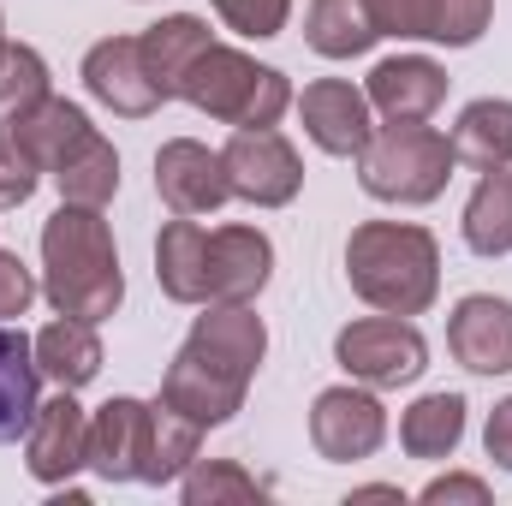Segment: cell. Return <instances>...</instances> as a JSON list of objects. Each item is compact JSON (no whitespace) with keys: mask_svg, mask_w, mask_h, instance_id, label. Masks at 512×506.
<instances>
[{"mask_svg":"<svg viewBox=\"0 0 512 506\" xmlns=\"http://www.w3.org/2000/svg\"><path fill=\"white\" fill-rule=\"evenodd\" d=\"M483 447H489V459H495L501 471H512V393L489 411V423H483Z\"/></svg>","mask_w":512,"mask_h":506,"instance_id":"obj_34","label":"cell"},{"mask_svg":"<svg viewBox=\"0 0 512 506\" xmlns=\"http://www.w3.org/2000/svg\"><path fill=\"white\" fill-rule=\"evenodd\" d=\"M24 471L42 489H66L78 471H90V411L78 405L72 387H60L54 399L36 405V417L24 429Z\"/></svg>","mask_w":512,"mask_h":506,"instance_id":"obj_9","label":"cell"},{"mask_svg":"<svg viewBox=\"0 0 512 506\" xmlns=\"http://www.w3.org/2000/svg\"><path fill=\"white\" fill-rule=\"evenodd\" d=\"M209 6L221 12L227 30H239V36H251V42L280 36L286 18H292V0H209Z\"/></svg>","mask_w":512,"mask_h":506,"instance_id":"obj_31","label":"cell"},{"mask_svg":"<svg viewBox=\"0 0 512 506\" xmlns=\"http://www.w3.org/2000/svg\"><path fill=\"white\" fill-rule=\"evenodd\" d=\"M227 185L239 203H256V209H286L298 191H304V155L292 149V137L274 126H256V131H233L227 149Z\"/></svg>","mask_w":512,"mask_h":506,"instance_id":"obj_7","label":"cell"},{"mask_svg":"<svg viewBox=\"0 0 512 506\" xmlns=\"http://www.w3.org/2000/svg\"><path fill=\"white\" fill-rule=\"evenodd\" d=\"M155 197L173 215H215L221 203H233L221 149H209L197 137H167L155 149Z\"/></svg>","mask_w":512,"mask_h":506,"instance_id":"obj_11","label":"cell"},{"mask_svg":"<svg viewBox=\"0 0 512 506\" xmlns=\"http://www.w3.org/2000/svg\"><path fill=\"white\" fill-rule=\"evenodd\" d=\"M149 441H155V405L114 393L90 411V471L102 483H149Z\"/></svg>","mask_w":512,"mask_h":506,"instance_id":"obj_10","label":"cell"},{"mask_svg":"<svg viewBox=\"0 0 512 506\" xmlns=\"http://www.w3.org/2000/svg\"><path fill=\"white\" fill-rule=\"evenodd\" d=\"M0 48H6V18H0Z\"/></svg>","mask_w":512,"mask_h":506,"instance_id":"obj_35","label":"cell"},{"mask_svg":"<svg viewBox=\"0 0 512 506\" xmlns=\"http://www.w3.org/2000/svg\"><path fill=\"white\" fill-rule=\"evenodd\" d=\"M370 108L387 126H411V120H435V108L447 102V66L429 54H393L370 72Z\"/></svg>","mask_w":512,"mask_h":506,"instance_id":"obj_17","label":"cell"},{"mask_svg":"<svg viewBox=\"0 0 512 506\" xmlns=\"http://www.w3.org/2000/svg\"><path fill=\"white\" fill-rule=\"evenodd\" d=\"M304 137L322 149V155H340V161H358V149L376 137V108L358 84L346 78H316L304 84V96H292Z\"/></svg>","mask_w":512,"mask_h":506,"instance_id":"obj_12","label":"cell"},{"mask_svg":"<svg viewBox=\"0 0 512 506\" xmlns=\"http://www.w3.org/2000/svg\"><path fill=\"white\" fill-rule=\"evenodd\" d=\"M453 155L465 167H512V102L507 96H477L471 108H459L453 120Z\"/></svg>","mask_w":512,"mask_h":506,"instance_id":"obj_25","label":"cell"},{"mask_svg":"<svg viewBox=\"0 0 512 506\" xmlns=\"http://www.w3.org/2000/svg\"><path fill=\"white\" fill-rule=\"evenodd\" d=\"M179 102H191L197 114H209V120H221L233 131H256V126H280V114L292 108V84H286L280 66H262L245 48L209 42L191 60V72L179 84Z\"/></svg>","mask_w":512,"mask_h":506,"instance_id":"obj_4","label":"cell"},{"mask_svg":"<svg viewBox=\"0 0 512 506\" xmlns=\"http://www.w3.org/2000/svg\"><path fill=\"white\" fill-rule=\"evenodd\" d=\"M304 42H310V54H322V60H358V54H370V48L382 42V30H376L370 0H310V12H304Z\"/></svg>","mask_w":512,"mask_h":506,"instance_id":"obj_22","label":"cell"},{"mask_svg":"<svg viewBox=\"0 0 512 506\" xmlns=\"http://www.w3.org/2000/svg\"><path fill=\"white\" fill-rule=\"evenodd\" d=\"M262 358H268V322L251 304H203V316L191 322L185 346L161 376V405H173L197 429H221L245 411Z\"/></svg>","mask_w":512,"mask_h":506,"instance_id":"obj_1","label":"cell"},{"mask_svg":"<svg viewBox=\"0 0 512 506\" xmlns=\"http://www.w3.org/2000/svg\"><path fill=\"white\" fill-rule=\"evenodd\" d=\"M274 280V239L262 227H215L209 233V304H256Z\"/></svg>","mask_w":512,"mask_h":506,"instance_id":"obj_16","label":"cell"},{"mask_svg":"<svg viewBox=\"0 0 512 506\" xmlns=\"http://www.w3.org/2000/svg\"><path fill=\"white\" fill-rule=\"evenodd\" d=\"M387 441V405L376 399V387L346 381V387H322L310 399V447L328 465H358L370 453H382Z\"/></svg>","mask_w":512,"mask_h":506,"instance_id":"obj_8","label":"cell"},{"mask_svg":"<svg viewBox=\"0 0 512 506\" xmlns=\"http://www.w3.org/2000/svg\"><path fill=\"white\" fill-rule=\"evenodd\" d=\"M465 393H423L399 411V447L411 459H453L465 441Z\"/></svg>","mask_w":512,"mask_h":506,"instance_id":"obj_24","label":"cell"},{"mask_svg":"<svg viewBox=\"0 0 512 506\" xmlns=\"http://www.w3.org/2000/svg\"><path fill=\"white\" fill-rule=\"evenodd\" d=\"M352 292L387 316H423L441 298V245L417 221H364L346 239Z\"/></svg>","mask_w":512,"mask_h":506,"instance_id":"obj_3","label":"cell"},{"mask_svg":"<svg viewBox=\"0 0 512 506\" xmlns=\"http://www.w3.org/2000/svg\"><path fill=\"white\" fill-rule=\"evenodd\" d=\"M54 96V78H48V60L30 48V42H6L0 48V126L24 120L36 102Z\"/></svg>","mask_w":512,"mask_h":506,"instance_id":"obj_28","label":"cell"},{"mask_svg":"<svg viewBox=\"0 0 512 506\" xmlns=\"http://www.w3.org/2000/svg\"><path fill=\"white\" fill-rule=\"evenodd\" d=\"M42 405V364H36V346L0 322V447L18 441L30 429Z\"/></svg>","mask_w":512,"mask_h":506,"instance_id":"obj_23","label":"cell"},{"mask_svg":"<svg viewBox=\"0 0 512 506\" xmlns=\"http://www.w3.org/2000/svg\"><path fill=\"white\" fill-rule=\"evenodd\" d=\"M155 280L173 304H209V227L197 215H173L155 239Z\"/></svg>","mask_w":512,"mask_h":506,"instance_id":"obj_18","label":"cell"},{"mask_svg":"<svg viewBox=\"0 0 512 506\" xmlns=\"http://www.w3.org/2000/svg\"><path fill=\"white\" fill-rule=\"evenodd\" d=\"M370 12L382 36L441 48H471L495 24V0H370Z\"/></svg>","mask_w":512,"mask_h":506,"instance_id":"obj_13","label":"cell"},{"mask_svg":"<svg viewBox=\"0 0 512 506\" xmlns=\"http://www.w3.org/2000/svg\"><path fill=\"white\" fill-rule=\"evenodd\" d=\"M84 90L108 108V114H120V120H149L155 108H161V90H155V78H149V66H143V48H137V36H102L90 54H84Z\"/></svg>","mask_w":512,"mask_h":506,"instance_id":"obj_15","label":"cell"},{"mask_svg":"<svg viewBox=\"0 0 512 506\" xmlns=\"http://www.w3.org/2000/svg\"><path fill=\"white\" fill-rule=\"evenodd\" d=\"M209 42H215V36H209V24H203L197 12H173V18H161V24H149V30L137 36L143 66H149V78H155L161 102H173V96H179V84H185L191 60H197Z\"/></svg>","mask_w":512,"mask_h":506,"instance_id":"obj_20","label":"cell"},{"mask_svg":"<svg viewBox=\"0 0 512 506\" xmlns=\"http://www.w3.org/2000/svg\"><path fill=\"white\" fill-rule=\"evenodd\" d=\"M48 173H42V161L12 137V131L0 126V209H18V203H30L36 197V185H42Z\"/></svg>","mask_w":512,"mask_h":506,"instance_id":"obj_30","label":"cell"},{"mask_svg":"<svg viewBox=\"0 0 512 506\" xmlns=\"http://www.w3.org/2000/svg\"><path fill=\"white\" fill-rule=\"evenodd\" d=\"M6 131H12V137L42 161V173H48V167H54V161H60V155L90 131V114H84L78 102H66V96H48V102H36L24 120H12Z\"/></svg>","mask_w":512,"mask_h":506,"instance_id":"obj_27","label":"cell"},{"mask_svg":"<svg viewBox=\"0 0 512 506\" xmlns=\"http://www.w3.org/2000/svg\"><path fill=\"white\" fill-rule=\"evenodd\" d=\"M459 227L477 256H512V167H483Z\"/></svg>","mask_w":512,"mask_h":506,"instance_id":"obj_26","label":"cell"},{"mask_svg":"<svg viewBox=\"0 0 512 506\" xmlns=\"http://www.w3.org/2000/svg\"><path fill=\"white\" fill-rule=\"evenodd\" d=\"M334 364L346 370V381H364L376 393L411 387L429 370V340L411 316H358L334 334Z\"/></svg>","mask_w":512,"mask_h":506,"instance_id":"obj_6","label":"cell"},{"mask_svg":"<svg viewBox=\"0 0 512 506\" xmlns=\"http://www.w3.org/2000/svg\"><path fill=\"white\" fill-rule=\"evenodd\" d=\"M423 501H471V506H489V483L483 477H471V471H447V477H435V483H423Z\"/></svg>","mask_w":512,"mask_h":506,"instance_id":"obj_33","label":"cell"},{"mask_svg":"<svg viewBox=\"0 0 512 506\" xmlns=\"http://www.w3.org/2000/svg\"><path fill=\"white\" fill-rule=\"evenodd\" d=\"M36 292H42V280L24 268V256H18V251H0V322L24 316V310L36 304Z\"/></svg>","mask_w":512,"mask_h":506,"instance_id":"obj_32","label":"cell"},{"mask_svg":"<svg viewBox=\"0 0 512 506\" xmlns=\"http://www.w3.org/2000/svg\"><path fill=\"white\" fill-rule=\"evenodd\" d=\"M42 298L54 304V316H78L96 328L126 304L120 245H114V227L102 221V209L60 203L42 221Z\"/></svg>","mask_w":512,"mask_h":506,"instance_id":"obj_2","label":"cell"},{"mask_svg":"<svg viewBox=\"0 0 512 506\" xmlns=\"http://www.w3.org/2000/svg\"><path fill=\"white\" fill-rule=\"evenodd\" d=\"M447 352L471 376H512V298L465 292L447 310Z\"/></svg>","mask_w":512,"mask_h":506,"instance_id":"obj_14","label":"cell"},{"mask_svg":"<svg viewBox=\"0 0 512 506\" xmlns=\"http://www.w3.org/2000/svg\"><path fill=\"white\" fill-rule=\"evenodd\" d=\"M48 179H54V191H60V203H84V209H108L114 203V191H120V149L102 137V131L90 126L54 167H48Z\"/></svg>","mask_w":512,"mask_h":506,"instance_id":"obj_19","label":"cell"},{"mask_svg":"<svg viewBox=\"0 0 512 506\" xmlns=\"http://www.w3.org/2000/svg\"><path fill=\"white\" fill-rule=\"evenodd\" d=\"M185 506H251L268 495V483H256L239 459H191V471L179 477Z\"/></svg>","mask_w":512,"mask_h":506,"instance_id":"obj_29","label":"cell"},{"mask_svg":"<svg viewBox=\"0 0 512 506\" xmlns=\"http://www.w3.org/2000/svg\"><path fill=\"white\" fill-rule=\"evenodd\" d=\"M459 155H453V137L435 131L429 120H411V126H382L364 149H358V185L376 197V203H399V209H423L447 191Z\"/></svg>","mask_w":512,"mask_h":506,"instance_id":"obj_5","label":"cell"},{"mask_svg":"<svg viewBox=\"0 0 512 506\" xmlns=\"http://www.w3.org/2000/svg\"><path fill=\"white\" fill-rule=\"evenodd\" d=\"M36 364H42V376L54 381V387H90V381L102 376V334H96V322H78V316H60V322H48L36 340Z\"/></svg>","mask_w":512,"mask_h":506,"instance_id":"obj_21","label":"cell"}]
</instances>
